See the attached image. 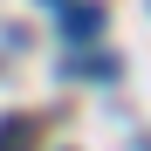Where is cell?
Segmentation results:
<instances>
[{"label": "cell", "mask_w": 151, "mask_h": 151, "mask_svg": "<svg viewBox=\"0 0 151 151\" xmlns=\"http://www.w3.org/2000/svg\"><path fill=\"white\" fill-rule=\"evenodd\" d=\"M96 28H103V7H96V0H89V7H69V35L76 41H89Z\"/></svg>", "instance_id": "obj_1"}]
</instances>
